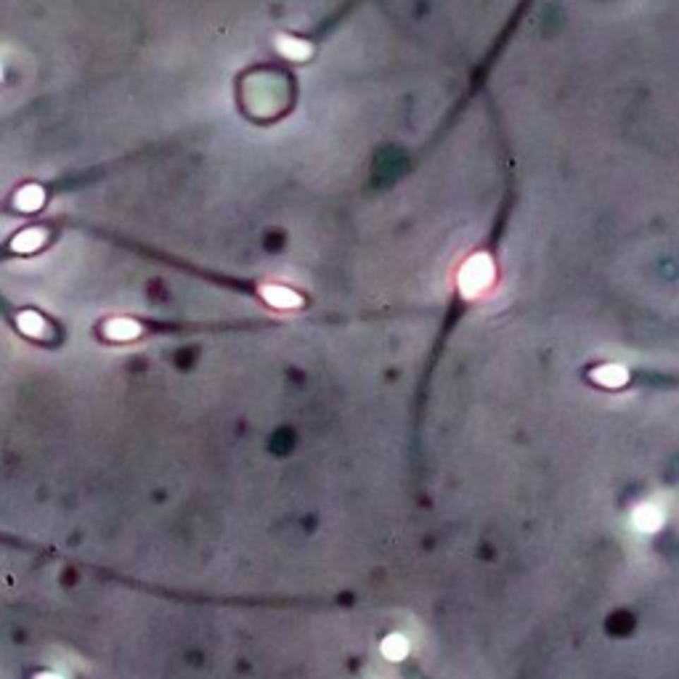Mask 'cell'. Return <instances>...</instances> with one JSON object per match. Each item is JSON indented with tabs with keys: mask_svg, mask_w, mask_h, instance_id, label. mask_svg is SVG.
<instances>
[{
	"mask_svg": "<svg viewBox=\"0 0 679 679\" xmlns=\"http://www.w3.org/2000/svg\"><path fill=\"white\" fill-rule=\"evenodd\" d=\"M380 650H383V656L387 658V661L398 663V661H404V658L409 656V639H406L404 635H387L383 639Z\"/></svg>",
	"mask_w": 679,
	"mask_h": 679,
	"instance_id": "8",
	"label": "cell"
},
{
	"mask_svg": "<svg viewBox=\"0 0 679 679\" xmlns=\"http://www.w3.org/2000/svg\"><path fill=\"white\" fill-rule=\"evenodd\" d=\"M0 80H3V66H0Z\"/></svg>",
	"mask_w": 679,
	"mask_h": 679,
	"instance_id": "12",
	"label": "cell"
},
{
	"mask_svg": "<svg viewBox=\"0 0 679 679\" xmlns=\"http://www.w3.org/2000/svg\"><path fill=\"white\" fill-rule=\"evenodd\" d=\"M260 295H263V300L268 303V306H276V308H297L300 306L297 292L287 289V287L265 284V287H260Z\"/></svg>",
	"mask_w": 679,
	"mask_h": 679,
	"instance_id": "6",
	"label": "cell"
},
{
	"mask_svg": "<svg viewBox=\"0 0 679 679\" xmlns=\"http://www.w3.org/2000/svg\"><path fill=\"white\" fill-rule=\"evenodd\" d=\"M626 369H621V366H615V363H608V366H600V369H594L591 372V380L594 383L605 385V387H618V385L626 383Z\"/></svg>",
	"mask_w": 679,
	"mask_h": 679,
	"instance_id": "9",
	"label": "cell"
},
{
	"mask_svg": "<svg viewBox=\"0 0 679 679\" xmlns=\"http://www.w3.org/2000/svg\"><path fill=\"white\" fill-rule=\"evenodd\" d=\"M632 523L637 526V531H645V534H653L656 528H661L663 523V512L658 510L656 504H639L632 515Z\"/></svg>",
	"mask_w": 679,
	"mask_h": 679,
	"instance_id": "5",
	"label": "cell"
},
{
	"mask_svg": "<svg viewBox=\"0 0 679 679\" xmlns=\"http://www.w3.org/2000/svg\"><path fill=\"white\" fill-rule=\"evenodd\" d=\"M35 679H64V677H59V674H51V671H45V674H37Z\"/></svg>",
	"mask_w": 679,
	"mask_h": 679,
	"instance_id": "11",
	"label": "cell"
},
{
	"mask_svg": "<svg viewBox=\"0 0 679 679\" xmlns=\"http://www.w3.org/2000/svg\"><path fill=\"white\" fill-rule=\"evenodd\" d=\"M491 282H493V265L486 255H475L459 274V289L467 297L481 295Z\"/></svg>",
	"mask_w": 679,
	"mask_h": 679,
	"instance_id": "1",
	"label": "cell"
},
{
	"mask_svg": "<svg viewBox=\"0 0 679 679\" xmlns=\"http://www.w3.org/2000/svg\"><path fill=\"white\" fill-rule=\"evenodd\" d=\"M16 327L22 329V335H27V337H45V318L37 313V311H22V313H16Z\"/></svg>",
	"mask_w": 679,
	"mask_h": 679,
	"instance_id": "7",
	"label": "cell"
},
{
	"mask_svg": "<svg viewBox=\"0 0 679 679\" xmlns=\"http://www.w3.org/2000/svg\"><path fill=\"white\" fill-rule=\"evenodd\" d=\"M45 236L48 231L43 226H30V229L19 231L16 236L11 239V250L16 255H30V252H37L45 244Z\"/></svg>",
	"mask_w": 679,
	"mask_h": 679,
	"instance_id": "3",
	"label": "cell"
},
{
	"mask_svg": "<svg viewBox=\"0 0 679 679\" xmlns=\"http://www.w3.org/2000/svg\"><path fill=\"white\" fill-rule=\"evenodd\" d=\"M276 45H279V51H282L287 59H308V56H311V45H308L306 40L292 37V35H279Z\"/></svg>",
	"mask_w": 679,
	"mask_h": 679,
	"instance_id": "10",
	"label": "cell"
},
{
	"mask_svg": "<svg viewBox=\"0 0 679 679\" xmlns=\"http://www.w3.org/2000/svg\"><path fill=\"white\" fill-rule=\"evenodd\" d=\"M13 205H16V210H22V212H35V210H40L45 205V188L37 186V184H27V186H22L19 191H16Z\"/></svg>",
	"mask_w": 679,
	"mask_h": 679,
	"instance_id": "4",
	"label": "cell"
},
{
	"mask_svg": "<svg viewBox=\"0 0 679 679\" xmlns=\"http://www.w3.org/2000/svg\"><path fill=\"white\" fill-rule=\"evenodd\" d=\"M143 324L138 318L131 316H114L109 321L101 324V335L109 340V342H133L143 335Z\"/></svg>",
	"mask_w": 679,
	"mask_h": 679,
	"instance_id": "2",
	"label": "cell"
}]
</instances>
